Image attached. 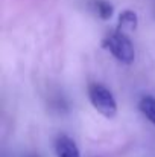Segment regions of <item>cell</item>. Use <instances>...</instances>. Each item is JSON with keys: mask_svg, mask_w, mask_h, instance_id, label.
<instances>
[{"mask_svg": "<svg viewBox=\"0 0 155 157\" xmlns=\"http://www.w3.org/2000/svg\"><path fill=\"white\" fill-rule=\"evenodd\" d=\"M102 44L103 48L108 49L120 63H123V64L134 63L135 51H134V46H132L131 40L126 37V34L119 32V31L111 32L103 38Z\"/></svg>", "mask_w": 155, "mask_h": 157, "instance_id": "obj_1", "label": "cell"}, {"mask_svg": "<svg viewBox=\"0 0 155 157\" xmlns=\"http://www.w3.org/2000/svg\"><path fill=\"white\" fill-rule=\"evenodd\" d=\"M88 99L90 102L93 104V107L108 119H113L116 117L117 114V102L113 96V93L103 87L102 84H90L88 87Z\"/></svg>", "mask_w": 155, "mask_h": 157, "instance_id": "obj_2", "label": "cell"}, {"mask_svg": "<svg viewBox=\"0 0 155 157\" xmlns=\"http://www.w3.org/2000/svg\"><path fill=\"white\" fill-rule=\"evenodd\" d=\"M56 157H81L76 144L68 136H59L55 142Z\"/></svg>", "mask_w": 155, "mask_h": 157, "instance_id": "obj_3", "label": "cell"}, {"mask_svg": "<svg viewBox=\"0 0 155 157\" xmlns=\"http://www.w3.org/2000/svg\"><path fill=\"white\" fill-rule=\"evenodd\" d=\"M137 14L134 11H123L120 15H119V26H117V31L119 32H126V31H135L137 28Z\"/></svg>", "mask_w": 155, "mask_h": 157, "instance_id": "obj_4", "label": "cell"}, {"mask_svg": "<svg viewBox=\"0 0 155 157\" xmlns=\"http://www.w3.org/2000/svg\"><path fill=\"white\" fill-rule=\"evenodd\" d=\"M138 108L146 116V119L155 125V98H152V96H143L140 99V102H138Z\"/></svg>", "mask_w": 155, "mask_h": 157, "instance_id": "obj_5", "label": "cell"}, {"mask_svg": "<svg viewBox=\"0 0 155 157\" xmlns=\"http://www.w3.org/2000/svg\"><path fill=\"white\" fill-rule=\"evenodd\" d=\"M96 8H98V14H99V17L102 18V20H108V18H111V15H113V6L108 3V2H98L96 3Z\"/></svg>", "mask_w": 155, "mask_h": 157, "instance_id": "obj_6", "label": "cell"}, {"mask_svg": "<svg viewBox=\"0 0 155 157\" xmlns=\"http://www.w3.org/2000/svg\"><path fill=\"white\" fill-rule=\"evenodd\" d=\"M29 157H38V156H29Z\"/></svg>", "mask_w": 155, "mask_h": 157, "instance_id": "obj_7", "label": "cell"}]
</instances>
